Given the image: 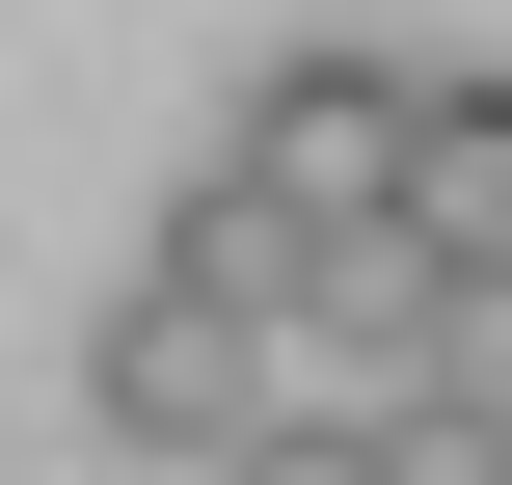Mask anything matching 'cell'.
Returning a JSON list of instances; mask_svg holds the SVG:
<instances>
[{"label": "cell", "instance_id": "cell-1", "mask_svg": "<svg viewBox=\"0 0 512 485\" xmlns=\"http://www.w3.org/2000/svg\"><path fill=\"white\" fill-rule=\"evenodd\" d=\"M216 162H243V189H297L324 243H351V216H405V54H270Z\"/></svg>", "mask_w": 512, "mask_h": 485}, {"label": "cell", "instance_id": "cell-2", "mask_svg": "<svg viewBox=\"0 0 512 485\" xmlns=\"http://www.w3.org/2000/svg\"><path fill=\"white\" fill-rule=\"evenodd\" d=\"M81 405H108L135 459H216V432L270 405V324H243V297H162V270H135V297L81 324Z\"/></svg>", "mask_w": 512, "mask_h": 485}, {"label": "cell", "instance_id": "cell-3", "mask_svg": "<svg viewBox=\"0 0 512 485\" xmlns=\"http://www.w3.org/2000/svg\"><path fill=\"white\" fill-rule=\"evenodd\" d=\"M135 270H162V297H243V324H297V270H324V216H297V189H243V162H189Z\"/></svg>", "mask_w": 512, "mask_h": 485}, {"label": "cell", "instance_id": "cell-4", "mask_svg": "<svg viewBox=\"0 0 512 485\" xmlns=\"http://www.w3.org/2000/svg\"><path fill=\"white\" fill-rule=\"evenodd\" d=\"M405 243L512 270V81H405Z\"/></svg>", "mask_w": 512, "mask_h": 485}, {"label": "cell", "instance_id": "cell-5", "mask_svg": "<svg viewBox=\"0 0 512 485\" xmlns=\"http://www.w3.org/2000/svg\"><path fill=\"white\" fill-rule=\"evenodd\" d=\"M378 485H512V405H459V378H432V405H378Z\"/></svg>", "mask_w": 512, "mask_h": 485}]
</instances>
